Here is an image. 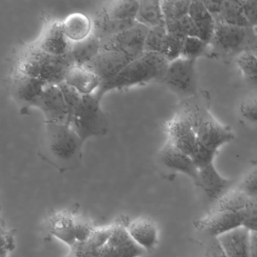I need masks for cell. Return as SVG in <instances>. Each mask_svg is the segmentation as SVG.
<instances>
[{
    "label": "cell",
    "instance_id": "cell-7",
    "mask_svg": "<svg viewBox=\"0 0 257 257\" xmlns=\"http://www.w3.org/2000/svg\"><path fill=\"white\" fill-rule=\"evenodd\" d=\"M149 31L150 29L147 27L137 24L127 31L102 40L101 51L122 52L137 59L144 53Z\"/></svg>",
    "mask_w": 257,
    "mask_h": 257
},
{
    "label": "cell",
    "instance_id": "cell-17",
    "mask_svg": "<svg viewBox=\"0 0 257 257\" xmlns=\"http://www.w3.org/2000/svg\"><path fill=\"white\" fill-rule=\"evenodd\" d=\"M158 162L166 169L180 172L196 182L198 169L190 156L168 142L158 153Z\"/></svg>",
    "mask_w": 257,
    "mask_h": 257
},
{
    "label": "cell",
    "instance_id": "cell-36",
    "mask_svg": "<svg viewBox=\"0 0 257 257\" xmlns=\"http://www.w3.org/2000/svg\"><path fill=\"white\" fill-rule=\"evenodd\" d=\"M240 212L243 216V226L251 232L257 233V198H249Z\"/></svg>",
    "mask_w": 257,
    "mask_h": 257
},
{
    "label": "cell",
    "instance_id": "cell-47",
    "mask_svg": "<svg viewBox=\"0 0 257 257\" xmlns=\"http://www.w3.org/2000/svg\"><path fill=\"white\" fill-rule=\"evenodd\" d=\"M66 257H76L73 252H70Z\"/></svg>",
    "mask_w": 257,
    "mask_h": 257
},
{
    "label": "cell",
    "instance_id": "cell-38",
    "mask_svg": "<svg viewBox=\"0 0 257 257\" xmlns=\"http://www.w3.org/2000/svg\"><path fill=\"white\" fill-rule=\"evenodd\" d=\"M100 248L91 239L84 241H76L70 248V252L76 257H100Z\"/></svg>",
    "mask_w": 257,
    "mask_h": 257
},
{
    "label": "cell",
    "instance_id": "cell-20",
    "mask_svg": "<svg viewBox=\"0 0 257 257\" xmlns=\"http://www.w3.org/2000/svg\"><path fill=\"white\" fill-rule=\"evenodd\" d=\"M49 234L68 245L70 248L76 243V218L67 211L52 214L47 221Z\"/></svg>",
    "mask_w": 257,
    "mask_h": 257
},
{
    "label": "cell",
    "instance_id": "cell-14",
    "mask_svg": "<svg viewBox=\"0 0 257 257\" xmlns=\"http://www.w3.org/2000/svg\"><path fill=\"white\" fill-rule=\"evenodd\" d=\"M34 45L45 53L64 56L70 53L72 43L66 36L62 22L52 21L46 25Z\"/></svg>",
    "mask_w": 257,
    "mask_h": 257
},
{
    "label": "cell",
    "instance_id": "cell-16",
    "mask_svg": "<svg viewBox=\"0 0 257 257\" xmlns=\"http://www.w3.org/2000/svg\"><path fill=\"white\" fill-rule=\"evenodd\" d=\"M233 183V180L222 177L212 164L198 169V180L195 183L202 190L210 203L216 204L234 186Z\"/></svg>",
    "mask_w": 257,
    "mask_h": 257
},
{
    "label": "cell",
    "instance_id": "cell-43",
    "mask_svg": "<svg viewBox=\"0 0 257 257\" xmlns=\"http://www.w3.org/2000/svg\"><path fill=\"white\" fill-rule=\"evenodd\" d=\"M96 228L91 226L88 222L79 220L76 218V241L88 240Z\"/></svg>",
    "mask_w": 257,
    "mask_h": 257
},
{
    "label": "cell",
    "instance_id": "cell-4",
    "mask_svg": "<svg viewBox=\"0 0 257 257\" xmlns=\"http://www.w3.org/2000/svg\"><path fill=\"white\" fill-rule=\"evenodd\" d=\"M95 94L83 96L80 104L68 120V124L83 140L104 136L109 130L108 115Z\"/></svg>",
    "mask_w": 257,
    "mask_h": 257
},
{
    "label": "cell",
    "instance_id": "cell-10",
    "mask_svg": "<svg viewBox=\"0 0 257 257\" xmlns=\"http://www.w3.org/2000/svg\"><path fill=\"white\" fill-rule=\"evenodd\" d=\"M135 58L127 54L113 51H101L100 53L85 66L101 81V85L115 79Z\"/></svg>",
    "mask_w": 257,
    "mask_h": 257
},
{
    "label": "cell",
    "instance_id": "cell-6",
    "mask_svg": "<svg viewBox=\"0 0 257 257\" xmlns=\"http://www.w3.org/2000/svg\"><path fill=\"white\" fill-rule=\"evenodd\" d=\"M196 61L180 58L169 64L162 82L180 97H192L198 90Z\"/></svg>",
    "mask_w": 257,
    "mask_h": 257
},
{
    "label": "cell",
    "instance_id": "cell-24",
    "mask_svg": "<svg viewBox=\"0 0 257 257\" xmlns=\"http://www.w3.org/2000/svg\"><path fill=\"white\" fill-rule=\"evenodd\" d=\"M62 23L66 36L72 43L85 40L92 34V19L83 13H72Z\"/></svg>",
    "mask_w": 257,
    "mask_h": 257
},
{
    "label": "cell",
    "instance_id": "cell-25",
    "mask_svg": "<svg viewBox=\"0 0 257 257\" xmlns=\"http://www.w3.org/2000/svg\"><path fill=\"white\" fill-rule=\"evenodd\" d=\"M101 52V41L91 34L85 40L72 43L70 55L73 64L85 67L91 63Z\"/></svg>",
    "mask_w": 257,
    "mask_h": 257
},
{
    "label": "cell",
    "instance_id": "cell-45",
    "mask_svg": "<svg viewBox=\"0 0 257 257\" xmlns=\"http://www.w3.org/2000/svg\"><path fill=\"white\" fill-rule=\"evenodd\" d=\"M202 2L204 7L208 10L209 13L213 16L216 22L219 15H220L222 2H216V1H202Z\"/></svg>",
    "mask_w": 257,
    "mask_h": 257
},
{
    "label": "cell",
    "instance_id": "cell-9",
    "mask_svg": "<svg viewBox=\"0 0 257 257\" xmlns=\"http://www.w3.org/2000/svg\"><path fill=\"white\" fill-rule=\"evenodd\" d=\"M46 87V84L40 79L16 71L12 79V95L21 111L25 113L31 108H36Z\"/></svg>",
    "mask_w": 257,
    "mask_h": 257
},
{
    "label": "cell",
    "instance_id": "cell-40",
    "mask_svg": "<svg viewBox=\"0 0 257 257\" xmlns=\"http://www.w3.org/2000/svg\"><path fill=\"white\" fill-rule=\"evenodd\" d=\"M216 154V152L207 150V149L204 148V147L200 145L198 151L192 156V159L198 169H200V168L213 164V160H214Z\"/></svg>",
    "mask_w": 257,
    "mask_h": 257
},
{
    "label": "cell",
    "instance_id": "cell-8",
    "mask_svg": "<svg viewBox=\"0 0 257 257\" xmlns=\"http://www.w3.org/2000/svg\"><path fill=\"white\" fill-rule=\"evenodd\" d=\"M195 228L210 237H218L243 226L241 212L213 209L195 222Z\"/></svg>",
    "mask_w": 257,
    "mask_h": 257
},
{
    "label": "cell",
    "instance_id": "cell-18",
    "mask_svg": "<svg viewBox=\"0 0 257 257\" xmlns=\"http://www.w3.org/2000/svg\"><path fill=\"white\" fill-rule=\"evenodd\" d=\"M250 231L241 226L216 237L226 257H250Z\"/></svg>",
    "mask_w": 257,
    "mask_h": 257
},
{
    "label": "cell",
    "instance_id": "cell-23",
    "mask_svg": "<svg viewBox=\"0 0 257 257\" xmlns=\"http://www.w3.org/2000/svg\"><path fill=\"white\" fill-rule=\"evenodd\" d=\"M189 16L198 30L199 38L210 44L216 30V22L202 1H191Z\"/></svg>",
    "mask_w": 257,
    "mask_h": 257
},
{
    "label": "cell",
    "instance_id": "cell-29",
    "mask_svg": "<svg viewBox=\"0 0 257 257\" xmlns=\"http://www.w3.org/2000/svg\"><path fill=\"white\" fill-rule=\"evenodd\" d=\"M235 63L246 83L257 90V47L237 55Z\"/></svg>",
    "mask_w": 257,
    "mask_h": 257
},
{
    "label": "cell",
    "instance_id": "cell-21",
    "mask_svg": "<svg viewBox=\"0 0 257 257\" xmlns=\"http://www.w3.org/2000/svg\"><path fill=\"white\" fill-rule=\"evenodd\" d=\"M64 82L82 96L95 94L102 84L94 73L85 67L75 65L67 73Z\"/></svg>",
    "mask_w": 257,
    "mask_h": 257
},
{
    "label": "cell",
    "instance_id": "cell-42",
    "mask_svg": "<svg viewBox=\"0 0 257 257\" xmlns=\"http://www.w3.org/2000/svg\"><path fill=\"white\" fill-rule=\"evenodd\" d=\"M242 8L251 28H257V1H241Z\"/></svg>",
    "mask_w": 257,
    "mask_h": 257
},
{
    "label": "cell",
    "instance_id": "cell-22",
    "mask_svg": "<svg viewBox=\"0 0 257 257\" xmlns=\"http://www.w3.org/2000/svg\"><path fill=\"white\" fill-rule=\"evenodd\" d=\"M139 5L140 1L135 0H113L103 4L95 16L112 21H136Z\"/></svg>",
    "mask_w": 257,
    "mask_h": 257
},
{
    "label": "cell",
    "instance_id": "cell-34",
    "mask_svg": "<svg viewBox=\"0 0 257 257\" xmlns=\"http://www.w3.org/2000/svg\"><path fill=\"white\" fill-rule=\"evenodd\" d=\"M183 41L184 39L168 34L161 55L165 57L170 63L181 58Z\"/></svg>",
    "mask_w": 257,
    "mask_h": 257
},
{
    "label": "cell",
    "instance_id": "cell-3",
    "mask_svg": "<svg viewBox=\"0 0 257 257\" xmlns=\"http://www.w3.org/2000/svg\"><path fill=\"white\" fill-rule=\"evenodd\" d=\"M73 66L70 53L55 56L42 52L33 44L22 52L16 71L40 79L46 85H58L65 81Z\"/></svg>",
    "mask_w": 257,
    "mask_h": 257
},
{
    "label": "cell",
    "instance_id": "cell-2",
    "mask_svg": "<svg viewBox=\"0 0 257 257\" xmlns=\"http://www.w3.org/2000/svg\"><path fill=\"white\" fill-rule=\"evenodd\" d=\"M170 62L160 54L145 52L132 61L115 79L103 84L95 96L101 100L106 93L150 82L163 81Z\"/></svg>",
    "mask_w": 257,
    "mask_h": 257
},
{
    "label": "cell",
    "instance_id": "cell-26",
    "mask_svg": "<svg viewBox=\"0 0 257 257\" xmlns=\"http://www.w3.org/2000/svg\"><path fill=\"white\" fill-rule=\"evenodd\" d=\"M93 21V32L100 41L118 35L137 25L136 21H112L100 16H94Z\"/></svg>",
    "mask_w": 257,
    "mask_h": 257
},
{
    "label": "cell",
    "instance_id": "cell-44",
    "mask_svg": "<svg viewBox=\"0 0 257 257\" xmlns=\"http://www.w3.org/2000/svg\"><path fill=\"white\" fill-rule=\"evenodd\" d=\"M203 257H226L216 237H211L209 240Z\"/></svg>",
    "mask_w": 257,
    "mask_h": 257
},
{
    "label": "cell",
    "instance_id": "cell-19",
    "mask_svg": "<svg viewBox=\"0 0 257 257\" xmlns=\"http://www.w3.org/2000/svg\"><path fill=\"white\" fill-rule=\"evenodd\" d=\"M127 231L134 241L145 251L154 249L158 243L159 231L154 221L148 217H139L131 221Z\"/></svg>",
    "mask_w": 257,
    "mask_h": 257
},
{
    "label": "cell",
    "instance_id": "cell-28",
    "mask_svg": "<svg viewBox=\"0 0 257 257\" xmlns=\"http://www.w3.org/2000/svg\"><path fill=\"white\" fill-rule=\"evenodd\" d=\"M216 23L237 28H251L242 8L241 1H224Z\"/></svg>",
    "mask_w": 257,
    "mask_h": 257
},
{
    "label": "cell",
    "instance_id": "cell-41",
    "mask_svg": "<svg viewBox=\"0 0 257 257\" xmlns=\"http://www.w3.org/2000/svg\"><path fill=\"white\" fill-rule=\"evenodd\" d=\"M1 237H2V246H1V257H9L10 252L15 248L14 233L11 230L4 228V223L1 224Z\"/></svg>",
    "mask_w": 257,
    "mask_h": 257
},
{
    "label": "cell",
    "instance_id": "cell-35",
    "mask_svg": "<svg viewBox=\"0 0 257 257\" xmlns=\"http://www.w3.org/2000/svg\"><path fill=\"white\" fill-rule=\"evenodd\" d=\"M236 187L248 198H257V165L245 174Z\"/></svg>",
    "mask_w": 257,
    "mask_h": 257
},
{
    "label": "cell",
    "instance_id": "cell-1",
    "mask_svg": "<svg viewBox=\"0 0 257 257\" xmlns=\"http://www.w3.org/2000/svg\"><path fill=\"white\" fill-rule=\"evenodd\" d=\"M85 143L68 124L46 123L40 156L61 172L72 171L82 163Z\"/></svg>",
    "mask_w": 257,
    "mask_h": 257
},
{
    "label": "cell",
    "instance_id": "cell-15",
    "mask_svg": "<svg viewBox=\"0 0 257 257\" xmlns=\"http://www.w3.org/2000/svg\"><path fill=\"white\" fill-rule=\"evenodd\" d=\"M195 127L200 145L216 153L221 147L234 139L231 131L210 117L201 118Z\"/></svg>",
    "mask_w": 257,
    "mask_h": 257
},
{
    "label": "cell",
    "instance_id": "cell-33",
    "mask_svg": "<svg viewBox=\"0 0 257 257\" xmlns=\"http://www.w3.org/2000/svg\"><path fill=\"white\" fill-rule=\"evenodd\" d=\"M168 34L165 25L150 29L146 38L144 53L150 52L161 55Z\"/></svg>",
    "mask_w": 257,
    "mask_h": 257
},
{
    "label": "cell",
    "instance_id": "cell-27",
    "mask_svg": "<svg viewBox=\"0 0 257 257\" xmlns=\"http://www.w3.org/2000/svg\"><path fill=\"white\" fill-rule=\"evenodd\" d=\"M136 22L139 25L147 27L149 29L165 25V19L162 13L161 1H140Z\"/></svg>",
    "mask_w": 257,
    "mask_h": 257
},
{
    "label": "cell",
    "instance_id": "cell-39",
    "mask_svg": "<svg viewBox=\"0 0 257 257\" xmlns=\"http://www.w3.org/2000/svg\"><path fill=\"white\" fill-rule=\"evenodd\" d=\"M240 116L248 122L257 124V96L246 99L239 106Z\"/></svg>",
    "mask_w": 257,
    "mask_h": 257
},
{
    "label": "cell",
    "instance_id": "cell-12",
    "mask_svg": "<svg viewBox=\"0 0 257 257\" xmlns=\"http://www.w3.org/2000/svg\"><path fill=\"white\" fill-rule=\"evenodd\" d=\"M168 137L171 144L191 158L200 147L193 123L185 116L174 118L168 124Z\"/></svg>",
    "mask_w": 257,
    "mask_h": 257
},
{
    "label": "cell",
    "instance_id": "cell-32",
    "mask_svg": "<svg viewBox=\"0 0 257 257\" xmlns=\"http://www.w3.org/2000/svg\"><path fill=\"white\" fill-rule=\"evenodd\" d=\"M165 28L168 34L180 38L185 39L186 37H199L198 30L195 24L192 22L190 16H187L180 20L176 22H168L165 24Z\"/></svg>",
    "mask_w": 257,
    "mask_h": 257
},
{
    "label": "cell",
    "instance_id": "cell-11",
    "mask_svg": "<svg viewBox=\"0 0 257 257\" xmlns=\"http://www.w3.org/2000/svg\"><path fill=\"white\" fill-rule=\"evenodd\" d=\"M146 251L131 237L126 225H111V234L106 244L100 249V257H140Z\"/></svg>",
    "mask_w": 257,
    "mask_h": 257
},
{
    "label": "cell",
    "instance_id": "cell-5",
    "mask_svg": "<svg viewBox=\"0 0 257 257\" xmlns=\"http://www.w3.org/2000/svg\"><path fill=\"white\" fill-rule=\"evenodd\" d=\"M210 52L217 55H235L257 47V34L253 28H237L216 23Z\"/></svg>",
    "mask_w": 257,
    "mask_h": 257
},
{
    "label": "cell",
    "instance_id": "cell-13",
    "mask_svg": "<svg viewBox=\"0 0 257 257\" xmlns=\"http://www.w3.org/2000/svg\"><path fill=\"white\" fill-rule=\"evenodd\" d=\"M36 108L44 115L46 123L67 124L68 109L58 85H46Z\"/></svg>",
    "mask_w": 257,
    "mask_h": 257
},
{
    "label": "cell",
    "instance_id": "cell-37",
    "mask_svg": "<svg viewBox=\"0 0 257 257\" xmlns=\"http://www.w3.org/2000/svg\"><path fill=\"white\" fill-rule=\"evenodd\" d=\"M58 86L62 91L64 100H65L66 105H67V109H68L69 120L73 112L76 110V108L80 104L83 96L79 94L74 88L67 85L66 82H62V83L58 85ZM67 124H68V122H67Z\"/></svg>",
    "mask_w": 257,
    "mask_h": 257
},
{
    "label": "cell",
    "instance_id": "cell-46",
    "mask_svg": "<svg viewBox=\"0 0 257 257\" xmlns=\"http://www.w3.org/2000/svg\"><path fill=\"white\" fill-rule=\"evenodd\" d=\"M250 257H257V233L255 232H251Z\"/></svg>",
    "mask_w": 257,
    "mask_h": 257
},
{
    "label": "cell",
    "instance_id": "cell-31",
    "mask_svg": "<svg viewBox=\"0 0 257 257\" xmlns=\"http://www.w3.org/2000/svg\"><path fill=\"white\" fill-rule=\"evenodd\" d=\"M210 46L199 37H186L183 41L181 58L195 60L205 56L210 52Z\"/></svg>",
    "mask_w": 257,
    "mask_h": 257
},
{
    "label": "cell",
    "instance_id": "cell-30",
    "mask_svg": "<svg viewBox=\"0 0 257 257\" xmlns=\"http://www.w3.org/2000/svg\"><path fill=\"white\" fill-rule=\"evenodd\" d=\"M165 24L189 16L191 1H161Z\"/></svg>",
    "mask_w": 257,
    "mask_h": 257
},
{
    "label": "cell",
    "instance_id": "cell-48",
    "mask_svg": "<svg viewBox=\"0 0 257 257\" xmlns=\"http://www.w3.org/2000/svg\"><path fill=\"white\" fill-rule=\"evenodd\" d=\"M256 29H257V28H256Z\"/></svg>",
    "mask_w": 257,
    "mask_h": 257
}]
</instances>
